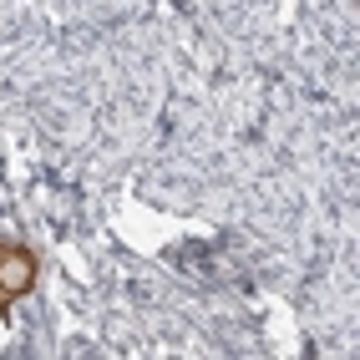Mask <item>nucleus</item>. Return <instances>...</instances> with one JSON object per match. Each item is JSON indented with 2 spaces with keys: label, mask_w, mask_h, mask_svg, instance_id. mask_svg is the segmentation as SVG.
<instances>
[{
  "label": "nucleus",
  "mask_w": 360,
  "mask_h": 360,
  "mask_svg": "<svg viewBox=\"0 0 360 360\" xmlns=\"http://www.w3.org/2000/svg\"><path fill=\"white\" fill-rule=\"evenodd\" d=\"M41 284V259L20 238H0V320Z\"/></svg>",
  "instance_id": "1"
}]
</instances>
